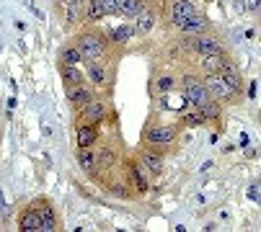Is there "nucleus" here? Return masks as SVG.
I'll list each match as a JSON object with an SVG mask.
<instances>
[{
    "label": "nucleus",
    "mask_w": 261,
    "mask_h": 232,
    "mask_svg": "<svg viewBox=\"0 0 261 232\" xmlns=\"http://www.w3.org/2000/svg\"><path fill=\"white\" fill-rule=\"evenodd\" d=\"M178 28H184V34H204L207 28H210V21L204 18V16H199V13H194L186 23H181Z\"/></svg>",
    "instance_id": "nucleus-15"
},
{
    "label": "nucleus",
    "mask_w": 261,
    "mask_h": 232,
    "mask_svg": "<svg viewBox=\"0 0 261 232\" xmlns=\"http://www.w3.org/2000/svg\"><path fill=\"white\" fill-rule=\"evenodd\" d=\"M83 119L88 122V124H98V122H103L106 119V106H103V101H88L86 106H83Z\"/></svg>",
    "instance_id": "nucleus-9"
},
{
    "label": "nucleus",
    "mask_w": 261,
    "mask_h": 232,
    "mask_svg": "<svg viewBox=\"0 0 261 232\" xmlns=\"http://www.w3.org/2000/svg\"><path fill=\"white\" fill-rule=\"evenodd\" d=\"M184 47H189V49H194L199 57H210V54H222V49H220V44L215 42V39H210V36H197V39H192L189 44L184 42Z\"/></svg>",
    "instance_id": "nucleus-4"
},
{
    "label": "nucleus",
    "mask_w": 261,
    "mask_h": 232,
    "mask_svg": "<svg viewBox=\"0 0 261 232\" xmlns=\"http://www.w3.org/2000/svg\"><path fill=\"white\" fill-rule=\"evenodd\" d=\"M186 124L189 127H202V124H207V119L197 111V113H186Z\"/></svg>",
    "instance_id": "nucleus-27"
},
{
    "label": "nucleus",
    "mask_w": 261,
    "mask_h": 232,
    "mask_svg": "<svg viewBox=\"0 0 261 232\" xmlns=\"http://www.w3.org/2000/svg\"><path fill=\"white\" fill-rule=\"evenodd\" d=\"M204 88L210 93V98H217V101H233L238 93L222 80L220 75H207V80H204Z\"/></svg>",
    "instance_id": "nucleus-3"
},
{
    "label": "nucleus",
    "mask_w": 261,
    "mask_h": 232,
    "mask_svg": "<svg viewBox=\"0 0 261 232\" xmlns=\"http://www.w3.org/2000/svg\"><path fill=\"white\" fill-rule=\"evenodd\" d=\"M78 163H81V168H83V170H88V173L96 168V158H93L91 147H81V152H78Z\"/></svg>",
    "instance_id": "nucleus-25"
},
{
    "label": "nucleus",
    "mask_w": 261,
    "mask_h": 232,
    "mask_svg": "<svg viewBox=\"0 0 261 232\" xmlns=\"http://www.w3.org/2000/svg\"><path fill=\"white\" fill-rule=\"evenodd\" d=\"M21 229H23V232H39V229H42V222H39V214H36V209H29V212L21 217Z\"/></svg>",
    "instance_id": "nucleus-18"
},
{
    "label": "nucleus",
    "mask_w": 261,
    "mask_h": 232,
    "mask_svg": "<svg viewBox=\"0 0 261 232\" xmlns=\"http://www.w3.org/2000/svg\"><path fill=\"white\" fill-rule=\"evenodd\" d=\"M248 196H251L253 201H258V183H253V186H251V191H248Z\"/></svg>",
    "instance_id": "nucleus-30"
},
{
    "label": "nucleus",
    "mask_w": 261,
    "mask_h": 232,
    "mask_svg": "<svg viewBox=\"0 0 261 232\" xmlns=\"http://www.w3.org/2000/svg\"><path fill=\"white\" fill-rule=\"evenodd\" d=\"M217 75H220L222 80H225V83H228V85H230L236 93H241V85H243V80H241V75H238V70H236V65H233V62H228V65L222 67Z\"/></svg>",
    "instance_id": "nucleus-13"
},
{
    "label": "nucleus",
    "mask_w": 261,
    "mask_h": 232,
    "mask_svg": "<svg viewBox=\"0 0 261 232\" xmlns=\"http://www.w3.org/2000/svg\"><path fill=\"white\" fill-rule=\"evenodd\" d=\"M173 139H176V129H173V127H166V124L153 127L150 132H147V142L158 144V147H166V144H171Z\"/></svg>",
    "instance_id": "nucleus-5"
},
{
    "label": "nucleus",
    "mask_w": 261,
    "mask_h": 232,
    "mask_svg": "<svg viewBox=\"0 0 261 232\" xmlns=\"http://www.w3.org/2000/svg\"><path fill=\"white\" fill-rule=\"evenodd\" d=\"M184 98H186V103H192L197 108L204 101H210V93H207V88H204L202 80H197V77H192V75H186L184 77Z\"/></svg>",
    "instance_id": "nucleus-2"
},
{
    "label": "nucleus",
    "mask_w": 261,
    "mask_h": 232,
    "mask_svg": "<svg viewBox=\"0 0 261 232\" xmlns=\"http://www.w3.org/2000/svg\"><path fill=\"white\" fill-rule=\"evenodd\" d=\"M129 176H132L135 188H137L140 193H145V191H147V178H145V170H142L140 163H129Z\"/></svg>",
    "instance_id": "nucleus-17"
},
{
    "label": "nucleus",
    "mask_w": 261,
    "mask_h": 232,
    "mask_svg": "<svg viewBox=\"0 0 261 232\" xmlns=\"http://www.w3.org/2000/svg\"><path fill=\"white\" fill-rule=\"evenodd\" d=\"M158 88L163 91V93H168L171 88H173V77H168V75H163L161 80H158Z\"/></svg>",
    "instance_id": "nucleus-29"
},
{
    "label": "nucleus",
    "mask_w": 261,
    "mask_h": 232,
    "mask_svg": "<svg viewBox=\"0 0 261 232\" xmlns=\"http://www.w3.org/2000/svg\"><path fill=\"white\" fill-rule=\"evenodd\" d=\"M197 111L204 116L207 122H215V119H220V106H217L212 98H210V101H204L202 106H197Z\"/></svg>",
    "instance_id": "nucleus-23"
},
{
    "label": "nucleus",
    "mask_w": 261,
    "mask_h": 232,
    "mask_svg": "<svg viewBox=\"0 0 261 232\" xmlns=\"http://www.w3.org/2000/svg\"><path fill=\"white\" fill-rule=\"evenodd\" d=\"M93 6H96V11L101 13V18L117 13V0H93Z\"/></svg>",
    "instance_id": "nucleus-26"
},
{
    "label": "nucleus",
    "mask_w": 261,
    "mask_h": 232,
    "mask_svg": "<svg viewBox=\"0 0 261 232\" xmlns=\"http://www.w3.org/2000/svg\"><path fill=\"white\" fill-rule=\"evenodd\" d=\"M62 80L70 85H83V72L75 65H62Z\"/></svg>",
    "instance_id": "nucleus-16"
},
{
    "label": "nucleus",
    "mask_w": 261,
    "mask_h": 232,
    "mask_svg": "<svg viewBox=\"0 0 261 232\" xmlns=\"http://www.w3.org/2000/svg\"><path fill=\"white\" fill-rule=\"evenodd\" d=\"M75 47L83 54V60H88V62L103 57V52H106V42H103V36H98V34H83V36H78V44Z\"/></svg>",
    "instance_id": "nucleus-1"
},
{
    "label": "nucleus",
    "mask_w": 261,
    "mask_h": 232,
    "mask_svg": "<svg viewBox=\"0 0 261 232\" xmlns=\"http://www.w3.org/2000/svg\"><path fill=\"white\" fill-rule=\"evenodd\" d=\"M111 163H114V152L103 150V152L98 155V165H101V168H111Z\"/></svg>",
    "instance_id": "nucleus-28"
},
{
    "label": "nucleus",
    "mask_w": 261,
    "mask_h": 232,
    "mask_svg": "<svg viewBox=\"0 0 261 232\" xmlns=\"http://www.w3.org/2000/svg\"><path fill=\"white\" fill-rule=\"evenodd\" d=\"M88 77H91V83H93V85H98V88H101V85L106 83V70H103L101 65L91 62V65H88Z\"/></svg>",
    "instance_id": "nucleus-24"
},
{
    "label": "nucleus",
    "mask_w": 261,
    "mask_h": 232,
    "mask_svg": "<svg viewBox=\"0 0 261 232\" xmlns=\"http://www.w3.org/2000/svg\"><path fill=\"white\" fill-rule=\"evenodd\" d=\"M96 137H98L96 127H91V124H81L78 127V144L81 147H91L96 142Z\"/></svg>",
    "instance_id": "nucleus-19"
},
{
    "label": "nucleus",
    "mask_w": 261,
    "mask_h": 232,
    "mask_svg": "<svg viewBox=\"0 0 261 232\" xmlns=\"http://www.w3.org/2000/svg\"><path fill=\"white\" fill-rule=\"evenodd\" d=\"M114 193H117V196H127V188H122L119 183H114Z\"/></svg>",
    "instance_id": "nucleus-31"
},
{
    "label": "nucleus",
    "mask_w": 261,
    "mask_h": 232,
    "mask_svg": "<svg viewBox=\"0 0 261 232\" xmlns=\"http://www.w3.org/2000/svg\"><path fill=\"white\" fill-rule=\"evenodd\" d=\"M132 36H135V26L124 23V26H119V28L111 31V42H117V44H127Z\"/></svg>",
    "instance_id": "nucleus-22"
},
{
    "label": "nucleus",
    "mask_w": 261,
    "mask_h": 232,
    "mask_svg": "<svg viewBox=\"0 0 261 232\" xmlns=\"http://www.w3.org/2000/svg\"><path fill=\"white\" fill-rule=\"evenodd\" d=\"M60 62H65V65H78V62H83V54L78 52L75 44H70V47H62V52H60Z\"/></svg>",
    "instance_id": "nucleus-21"
},
{
    "label": "nucleus",
    "mask_w": 261,
    "mask_h": 232,
    "mask_svg": "<svg viewBox=\"0 0 261 232\" xmlns=\"http://www.w3.org/2000/svg\"><path fill=\"white\" fill-rule=\"evenodd\" d=\"M145 8V0H117V13L124 18H135Z\"/></svg>",
    "instance_id": "nucleus-14"
},
{
    "label": "nucleus",
    "mask_w": 261,
    "mask_h": 232,
    "mask_svg": "<svg viewBox=\"0 0 261 232\" xmlns=\"http://www.w3.org/2000/svg\"><path fill=\"white\" fill-rule=\"evenodd\" d=\"M194 6H192V0H173V8H171V16H173V23L181 26L186 23L192 16H194Z\"/></svg>",
    "instance_id": "nucleus-7"
},
{
    "label": "nucleus",
    "mask_w": 261,
    "mask_h": 232,
    "mask_svg": "<svg viewBox=\"0 0 261 232\" xmlns=\"http://www.w3.org/2000/svg\"><path fill=\"white\" fill-rule=\"evenodd\" d=\"M60 8H62V16L67 23H78L83 18V0H60Z\"/></svg>",
    "instance_id": "nucleus-8"
},
{
    "label": "nucleus",
    "mask_w": 261,
    "mask_h": 232,
    "mask_svg": "<svg viewBox=\"0 0 261 232\" xmlns=\"http://www.w3.org/2000/svg\"><path fill=\"white\" fill-rule=\"evenodd\" d=\"M36 214H39V222H42V232H52L57 229V217H55V209L49 207V201H36Z\"/></svg>",
    "instance_id": "nucleus-6"
},
{
    "label": "nucleus",
    "mask_w": 261,
    "mask_h": 232,
    "mask_svg": "<svg viewBox=\"0 0 261 232\" xmlns=\"http://www.w3.org/2000/svg\"><path fill=\"white\" fill-rule=\"evenodd\" d=\"M230 60L225 57V54H210V57H202V62H199V67H202V72L204 75H217L222 67H225Z\"/></svg>",
    "instance_id": "nucleus-11"
},
{
    "label": "nucleus",
    "mask_w": 261,
    "mask_h": 232,
    "mask_svg": "<svg viewBox=\"0 0 261 232\" xmlns=\"http://www.w3.org/2000/svg\"><path fill=\"white\" fill-rule=\"evenodd\" d=\"M142 165H147L153 173H163V158H161L158 152L145 150V152H142Z\"/></svg>",
    "instance_id": "nucleus-20"
},
{
    "label": "nucleus",
    "mask_w": 261,
    "mask_h": 232,
    "mask_svg": "<svg viewBox=\"0 0 261 232\" xmlns=\"http://www.w3.org/2000/svg\"><path fill=\"white\" fill-rule=\"evenodd\" d=\"M135 18H137V21H135V31H137V34L145 36V34L153 31V26H155V13H153L150 8H142Z\"/></svg>",
    "instance_id": "nucleus-12"
},
{
    "label": "nucleus",
    "mask_w": 261,
    "mask_h": 232,
    "mask_svg": "<svg viewBox=\"0 0 261 232\" xmlns=\"http://www.w3.org/2000/svg\"><path fill=\"white\" fill-rule=\"evenodd\" d=\"M67 101H70L72 106L83 108L88 101H93V91L86 88V85H70V88H67Z\"/></svg>",
    "instance_id": "nucleus-10"
}]
</instances>
